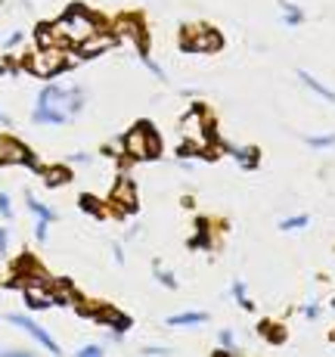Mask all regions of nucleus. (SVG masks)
Wrapping results in <instances>:
<instances>
[{
  "label": "nucleus",
  "instance_id": "f257e3e1",
  "mask_svg": "<svg viewBox=\"0 0 335 357\" xmlns=\"http://www.w3.org/2000/svg\"><path fill=\"white\" fill-rule=\"evenodd\" d=\"M53 31H56V38H59V44H81L84 38H91L93 31H97V22H93L87 13H81V10H72L65 19H59L56 25H53Z\"/></svg>",
  "mask_w": 335,
  "mask_h": 357
},
{
  "label": "nucleus",
  "instance_id": "f03ea898",
  "mask_svg": "<svg viewBox=\"0 0 335 357\" xmlns=\"http://www.w3.org/2000/svg\"><path fill=\"white\" fill-rule=\"evenodd\" d=\"M125 153L134 155V159L159 155V137H155V130H149L146 125H137L131 134L125 137Z\"/></svg>",
  "mask_w": 335,
  "mask_h": 357
},
{
  "label": "nucleus",
  "instance_id": "7ed1b4c3",
  "mask_svg": "<svg viewBox=\"0 0 335 357\" xmlns=\"http://www.w3.org/2000/svg\"><path fill=\"white\" fill-rule=\"evenodd\" d=\"M63 68H68V66H65L63 50H56V47H40V53L31 59V72L34 75H44V78L63 72Z\"/></svg>",
  "mask_w": 335,
  "mask_h": 357
},
{
  "label": "nucleus",
  "instance_id": "20e7f679",
  "mask_svg": "<svg viewBox=\"0 0 335 357\" xmlns=\"http://www.w3.org/2000/svg\"><path fill=\"white\" fill-rule=\"evenodd\" d=\"M183 47H189V50H217L221 38L215 31H208L205 25H196V29L183 31Z\"/></svg>",
  "mask_w": 335,
  "mask_h": 357
},
{
  "label": "nucleus",
  "instance_id": "39448f33",
  "mask_svg": "<svg viewBox=\"0 0 335 357\" xmlns=\"http://www.w3.org/2000/svg\"><path fill=\"white\" fill-rule=\"evenodd\" d=\"M10 324L22 326V329H25V333H29V335H34V339H38V342H40V345H44V348H47V351L59 354V345H56V342H53V339H50V333H47V329H44V326H38V324H34V320H31V317H22V314H10Z\"/></svg>",
  "mask_w": 335,
  "mask_h": 357
},
{
  "label": "nucleus",
  "instance_id": "423d86ee",
  "mask_svg": "<svg viewBox=\"0 0 335 357\" xmlns=\"http://www.w3.org/2000/svg\"><path fill=\"white\" fill-rule=\"evenodd\" d=\"M115 40H118L115 34H97V31H93L91 38H84V40L78 44V53H81V56L91 59V56H97V53L109 50V47H115Z\"/></svg>",
  "mask_w": 335,
  "mask_h": 357
},
{
  "label": "nucleus",
  "instance_id": "0eeeda50",
  "mask_svg": "<svg viewBox=\"0 0 335 357\" xmlns=\"http://www.w3.org/2000/svg\"><path fill=\"white\" fill-rule=\"evenodd\" d=\"M31 119L38 121V125H65L68 112H63V109H53V106H38Z\"/></svg>",
  "mask_w": 335,
  "mask_h": 357
},
{
  "label": "nucleus",
  "instance_id": "6e6552de",
  "mask_svg": "<svg viewBox=\"0 0 335 357\" xmlns=\"http://www.w3.org/2000/svg\"><path fill=\"white\" fill-rule=\"evenodd\" d=\"M0 159L3 162H31V155L25 153V146H19L16 140H0Z\"/></svg>",
  "mask_w": 335,
  "mask_h": 357
},
{
  "label": "nucleus",
  "instance_id": "1a4fd4ad",
  "mask_svg": "<svg viewBox=\"0 0 335 357\" xmlns=\"http://www.w3.org/2000/svg\"><path fill=\"white\" fill-rule=\"evenodd\" d=\"M112 199H115V202H118V205H125V208H134V205H137L134 183H131V181H118V187H115Z\"/></svg>",
  "mask_w": 335,
  "mask_h": 357
},
{
  "label": "nucleus",
  "instance_id": "9d476101",
  "mask_svg": "<svg viewBox=\"0 0 335 357\" xmlns=\"http://www.w3.org/2000/svg\"><path fill=\"white\" fill-rule=\"evenodd\" d=\"M208 314L202 311H189V314H177V317H168V326H189V324H205Z\"/></svg>",
  "mask_w": 335,
  "mask_h": 357
},
{
  "label": "nucleus",
  "instance_id": "9b49d317",
  "mask_svg": "<svg viewBox=\"0 0 335 357\" xmlns=\"http://www.w3.org/2000/svg\"><path fill=\"white\" fill-rule=\"evenodd\" d=\"M25 202H29V208L34 211V215H38V221H47V224H50V221H56V211H53V208H47V205H44V202H38V199H34V196H25Z\"/></svg>",
  "mask_w": 335,
  "mask_h": 357
},
{
  "label": "nucleus",
  "instance_id": "f8f14e48",
  "mask_svg": "<svg viewBox=\"0 0 335 357\" xmlns=\"http://www.w3.org/2000/svg\"><path fill=\"white\" fill-rule=\"evenodd\" d=\"M298 78H302V81H304V84H307V87H311V91H313V93H320V97H323V100H329V102H335V91H326V87H323V84H320V81H317V78H311V75H307V72H298Z\"/></svg>",
  "mask_w": 335,
  "mask_h": 357
},
{
  "label": "nucleus",
  "instance_id": "ddd939ff",
  "mask_svg": "<svg viewBox=\"0 0 335 357\" xmlns=\"http://www.w3.org/2000/svg\"><path fill=\"white\" fill-rule=\"evenodd\" d=\"M44 181L50 183V187H56V183H65V181H68V171L53 168V171H47V174H44Z\"/></svg>",
  "mask_w": 335,
  "mask_h": 357
},
{
  "label": "nucleus",
  "instance_id": "4468645a",
  "mask_svg": "<svg viewBox=\"0 0 335 357\" xmlns=\"http://www.w3.org/2000/svg\"><path fill=\"white\" fill-rule=\"evenodd\" d=\"M233 155L242 162V168H255V149H233Z\"/></svg>",
  "mask_w": 335,
  "mask_h": 357
},
{
  "label": "nucleus",
  "instance_id": "2eb2a0df",
  "mask_svg": "<svg viewBox=\"0 0 335 357\" xmlns=\"http://www.w3.org/2000/svg\"><path fill=\"white\" fill-rule=\"evenodd\" d=\"M283 230H298V227H307V215H298V218H289V221L279 224Z\"/></svg>",
  "mask_w": 335,
  "mask_h": 357
},
{
  "label": "nucleus",
  "instance_id": "dca6fc26",
  "mask_svg": "<svg viewBox=\"0 0 335 357\" xmlns=\"http://www.w3.org/2000/svg\"><path fill=\"white\" fill-rule=\"evenodd\" d=\"M0 215L13 218V202H10V196H6V193H0Z\"/></svg>",
  "mask_w": 335,
  "mask_h": 357
},
{
  "label": "nucleus",
  "instance_id": "f3484780",
  "mask_svg": "<svg viewBox=\"0 0 335 357\" xmlns=\"http://www.w3.org/2000/svg\"><path fill=\"white\" fill-rule=\"evenodd\" d=\"M335 143V134H326V137H311V146H332Z\"/></svg>",
  "mask_w": 335,
  "mask_h": 357
},
{
  "label": "nucleus",
  "instance_id": "a211bd4d",
  "mask_svg": "<svg viewBox=\"0 0 335 357\" xmlns=\"http://www.w3.org/2000/svg\"><path fill=\"white\" fill-rule=\"evenodd\" d=\"M155 277H159V280H162V283H165V286H168V289H174V286H177V280H174V277H171V273H165V271H162V267H155Z\"/></svg>",
  "mask_w": 335,
  "mask_h": 357
},
{
  "label": "nucleus",
  "instance_id": "6ab92c4d",
  "mask_svg": "<svg viewBox=\"0 0 335 357\" xmlns=\"http://www.w3.org/2000/svg\"><path fill=\"white\" fill-rule=\"evenodd\" d=\"M221 345H224V351H236L233 348V333H230V329H224L221 333Z\"/></svg>",
  "mask_w": 335,
  "mask_h": 357
},
{
  "label": "nucleus",
  "instance_id": "aec40b11",
  "mask_svg": "<svg viewBox=\"0 0 335 357\" xmlns=\"http://www.w3.org/2000/svg\"><path fill=\"white\" fill-rule=\"evenodd\" d=\"M78 354H81V357H97V354H102V348H100V345H84Z\"/></svg>",
  "mask_w": 335,
  "mask_h": 357
},
{
  "label": "nucleus",
  "instance_id": "412c9836",
  "mask_svg": "<svg viewBox=\"0 0 335 357\" xmlns=\"http://www.w3.org/2000/svg\"><path fill=\"white\" fill-rule=\"evenodd\" d=\"M34 233H38V239L44 243V239H47V221H40V224H38V230H34Z\"/></svg>",
  "mask_w": 335,
  "mask_h": 357
},
{
  "label": "nucleus",
  "instance_id": "4be33fe9",
  "mask_svg": "<svg viewBox=\"0 0 335 357\" xmlns=\"http://www.w3.org/2000/svg\"><path fill=\"white\" fill-rule=\"evenodd\" d=\"M68 162H91V155H87V153H75V155H68Z\"/></svg>",
  "mask_w": 335,
  "mask_h": 357
},
{
  "label": "nucleus",
  "instance_id": "5701e85b",
  "mask_svg": "<svg viewBox=\"0 0 335 357\" xmlns=\"http://www.w3.org/2000/svg\"><path fill=\"white\" fill-rule=\"evenodd\" d=\"M146 354H168V348H159V345H149V348H143Z\"/></svg>",
  "mask_w": 335,
  "mask_h": 357
},
{
  "label": "nucleus",
  "instance_id": "b1692460",
  "mask_svg": "<svg viewBox=\"0 0 335 357\" xmlns=\"http://www.w3.org/2000/svg\"><path fill=\"white\" fill-rule=\"evenodd\" d=\"M6 239H10V236H6V230H0V255L6 252Z\"/></svg>",
  "mask_w": 335,
  "mask_h": 357
},
{
  "label": "nucleus",
  "instance_id": "393cba45",
  "mask_svg": "<svg viewBox=\"0 0 335 357\" xmlns=\"http://www.w3.org/2000/svg\"><path fill=\"white\" fill-rule=\"evenodd\" d=\"M19 40H22V34H19V31H16V34H13V38H10V40H6V47H16V44H19Z\"/></svg>",
  "mask_w": 335,
  "mask_h": 357
},
{
  "label": "nucleus",
  "instance_id": "a878e982",
  "mask_svg": "<svg viewBox=\"0 0 335 357\" xmlns=\"http://www.w3.org/2000/svg\"><path fill=\"white\" fill-rule=\"evenodd\" d=\"M0 125H10V115H3V109H0Z\"/></svg>",
  "mask_w": 335,
  "mask_h": 357
},
{
  "label": "nucleus",
  "instance_id": "bb28decb",
  "mask_svg": "<svg viewBox=\"0 0 335 357\" xmlns=\"http://www.w3.org/2000/svg\"><path fill=\"white\" fill-rule=\"evenodd\" d=\"M0 351H3V348H0Z\"/></svg>",
  "mask_w": 335,
  "mask_h": 357
}]
</instances>
